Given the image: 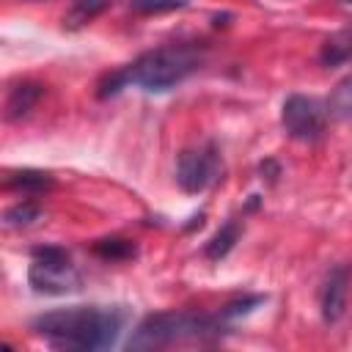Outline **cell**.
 <instances>
[{
	"instance_id": "6da1fadb",
	"label": "cell",
	"mask_w": 352,
	"mask_h": 352,
	"mask_svg": "<svg viewBox=\"0 0 352 352\" xmlns=\"http://www.w3.org/2000/svg\"><path fill=\"white\" fill-rule=\"evenodd\" d=\"M201 63H204V47H198L195 41L162 44L138 55L132 63L104 74L96 85V96L107 99L129 85H138L148 94H165L176 88L182 80H187L192 72H198Z\"/></svg>"
},
{
	"instance_id": "7a4b0ae2",
	"label": "cell",
	"mask_w": 352,
	"mask_h": 352,
	"mask_svg": "<svg viewBox=\"0 0 352 352\" xmlns=\"http://www.w3.org/2000/svg\"><path fill=\"white\" fill-rule=\"evenodd\" d=\"M126 324L121 305H69L38 314L30 330L58 349H110Z\"/></svg>"
},
{
	"instance_id": "3957f363",
	"label": "cell",
	"mask_w": 352,
	"mask_h": 352,
	"mask_svg": "<svg viewBox=\"0 0 352 352\" xmlns=\"http://www.w3.org/2000/svg\"><path fill=\"white\" fill-rule=\"evenodd\" d=\"M228 322L220 314L160 311L148 314L126 338V349H165L176 344H212L223 338Z\"/></svg>"
},
{
	"instance_id": "277c9868",
	"label": "cell",
	"mask_w": 352,
	"mask_h": 352,
	"mask_svg": "<svg viewBox=\"0 0 352 352\" xmlns=\"http://www.w3.org/2000/svg\"><path fill=\"white\" fill-rule=\"evenodd\" d=\"M30 267H28V283L36 294H72L82 289V278L69 256L66 248L60 245H41L33 248L30 253Z\"/></svg>"
},
{
	"instance_id": "5b68a950",
	"label": "cell",
	"mask_w": 352,
	"mask_h": 352,
	"mask_svg": "<svg viewBox=\"0 0 352 352\" xmlns=\"http://www.w3.org/2000/svg\"><path fill=\"white\" fill-rule=\"evenodd\" d=\"M220 176H223V157L212 140L184 148L176 160V184L190 195L209 190L214 182H220Z\"/></svg>"
},
{
	"instance_id": "8992f818",
	"label": "cell",
	"mask_w": 352,
	"mask_h": 352,
	"mask_svg": "<svg viewBox=\"0 0 352 352\" xmlns=\"http://www.w3.org/2000/svg\"><path fill=\"white\" fill-rule=\"evenodd\" d=\"M324 124H327V107L319 99L302 96V94L286 96L280 107V126L292 140L314 143L322 138Z\"/></svg>"
},
{
	"instance_id": "52a82bcc",
	"label": "cell",
	"mask_w": 352,
	"mask_h": 352,
	"mask_svg": "<svg viewBox=\"0 0 352 352\" xmlns=\"http://www.w3.org/2000/svg\"><path fill=\"white\" fill-rule=\"evenodd\" d=\"M349 275L352 270L346 264H338L330 270L324 286H322V297H319V305H322V319L327 324H336L344 311H346V294H349Z\"/></svg>"
},
{
	"instance_id": "ba28073f",
	"label": "cell",
	"mask_w": 352,
	"mask_h": 352,
	"mask_svg": "<svg viewBox=\"0 0 352 352\" xmlns=\"http://www.w3.org/2000/svg\"><path fill=\"white\" fill-rule=\"evenodd\" d=\"M44 96V85L38 82H30V80H22V82H14L6 94V121H19L25 118L36 104L38 99Z\"/></svg>"
},
{
	"instance_id": "9c48e42d",
	"label": "cell",
	"mask_w": 352,
	"mask_h": 352,
	"mask_svg": "<svg viewBox=\"0 0 352 352\" xmlns=\"http://www.w3.org/2000/svg\"><path fill=\"white\" fill-rule=\"evenodd\" d=\"M239 236H242V223L239 220H226L223 226H220V231L204 245V256L209 258V261H220V258H226L231 250H234V245L239 242Z\"/></svg>"
},
{
	"instance_id": "30bf717a",
	"label": "cell",
	"mask_w": 352,
	"mask_h": 352,
	"mask_svg": "<svg viewBox=\"0 0 352 352\" xmlns=\"http://www.w3.org/2000/svg\"><path fill=\"white\" fill-rule=\"evenodd\" d=\"M319 60L324 66H341V63L352 60V25L344 30H336L333 36L324 38V44L319 50Z\"/></svg>"
},
{
	"instance_id": "8fae6325",
	"label": "cell",
	"mask_w": 352,
	"mask_h": 352,
	"mask_svg": "<svg viewBox=\"0 0 352 352\" xmlns=\"http://www.w3.org/2000/svg\"><path fill=\"white\" fill-rule=\"evenodd\" d=\"M113 0H72V6L63 14V28L66 30H80L88 22H94L104 8H110Z\"/></svg>"
},
{
	"instance_id": "7c38bea8",
	"label": "cell",
	"mask_w": 352,
	"mask_h": 352,
	"mask_svg": "<svg viewBox=\"0 0 352 352\" xmlns=\"http://www.w3.org/2000/svg\"><path fill=\"white\" fill-rule=\"evenodd\" d=\"M324 107H327V116H333L338 121H352V74L341 77L333 85Z\"/></svg>"
},
{
	"instance_id": "4fadbf2b",
	"label": "cell",
	"mask_w": 352,
	"mask_h": 352,
	"mask_svg": "<svg viewBox=\"0 0 352 352\" xmlns=\"http://www.w3.org/2000/svg\"><path fill=\"white\" fill-rule=\"evenodd\" d=\"M55 184V179L44 170H11L6 179V187L19 190V192H44Z\"/></svg>"
},
{
	"instance_id": "5bb4252c",
	"label": "cell",
	"mask_w": 352,
	"mask_h": 352,
	"mask_svg": "<svg viewBox=\"0 0 352 352\" xmlns=\"http://www.w3.org/2000/svg\"><path fill=\"white\" fill-rule=\"evenodd\" d=\"M94 253L102 256V258H110V261H121V258H132V256L138 253V248H135L129 239L107 236V239L94 242Z\"/></svg>"
},
{
	"instance_id": "9a60e30c",
	"label": "cell",
	"mask_w": 352,
	"mask_h": 352,
	"mask_svg": "<svg viewBox=\"0 0 352 352\" xmlns=\"http://www.w3.org/2000/svg\"><path fill=\"white\" fill-rule=\"evenodd\" d=\"M38 217H41V209L33 201H19V204L8 206L6 214H3V220H6L8 228H25V226L36 223Z\"/></svg>"
},
{
	"instance_id": "2e32d148",
	"label": "cell",
	"mask_w": 352,
	"mask_h": 352,
	"mask_svg": "<svg viewBox=\"0 0 352 352\" xmlns=\"http://www.w3.org/2000/svg\"><path fill=\"white\" fill-rule=\"evenodd\" d=\"M267 297L264 294H250V297H239V300H231V302H226L217 314L226 319V322H231V319H239V316H248L256 305H261Z\"/></svg>"
},
{
	"instance_id": "e0dca14e",
	"label": "cell",
	"mask_w": 352,
	"mask_h": 352,
	"mask_svg": "<svg viewBox=\"0 0 352 352\" xmlns=\"http://www.w3.org/2000/svg\"><path fill=\"white\" fill-rule=\"evenodd\" d=\"M184 6H187V0H129V8H135L140 14H165V11H176Z\"/></svg>"
},
{
	"instance_id": "ac0fdd59",
	"label": "cell",
	"mask_w": 352,
	"mask_h": 352,
	"mask_svg": "<svg viewBox=\"0 0 352 352\" xmlns=\"http://www.w3.org/2000/svg\"><path fill=\"white\" fill-rule=\"evenodd\" d=\"M344 3H352V0H344Z\"/></svg>"
}]
</instances>
